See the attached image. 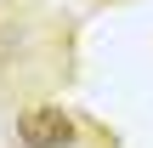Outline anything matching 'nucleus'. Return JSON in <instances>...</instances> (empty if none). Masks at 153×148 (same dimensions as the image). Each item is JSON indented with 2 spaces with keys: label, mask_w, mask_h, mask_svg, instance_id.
<instances>
[{
  "label": "nucleus",
  "mask_w": 153,
  "mask_h": 148,
  "mask_svg": "<svg viewBox=\"0 0 153 148\" xmlns=\"http://www.w3.org/2000/svg\"><path fill=\"white\" fill-rule=\"evenodd\" d=\"M11 143L17 148H74L79 143V120L62 103H34L11 120Z\"/></svg>",
  "instance_id": "nucleus-1"
}]
</instances>
